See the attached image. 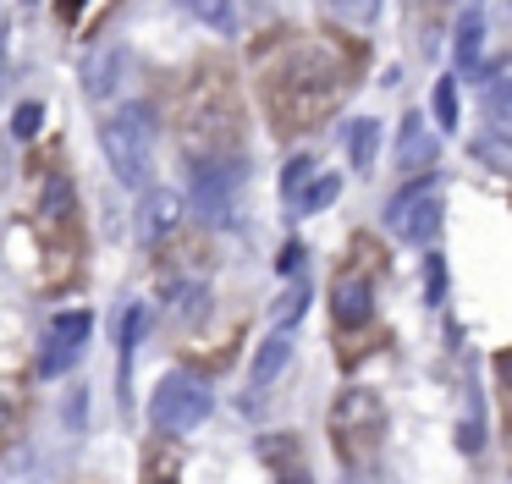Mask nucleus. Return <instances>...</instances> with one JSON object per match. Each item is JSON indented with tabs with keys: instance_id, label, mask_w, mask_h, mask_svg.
<instances>
[{
	"instance_id": "obj_1",
	"label": "nucleus",
	"mask_w": 512,
	"mask_h": 484,
	"mask_svg": "<svg viewBox=\"0 0 512 484\" xmlns=\"http://www.w3.org/2000/svg\"><path fill=\"white\" fill-rule=\"evenodd\" d=\"M105 160H111L116 182L144 193L149 176H155V110L149 105H122L111 121L100 127Z\"/></svg>"
},
{
	"instance_id": "obj_2",
	"label": "nucleus",
	"mask_w": 512,
	"mask_h": 484,
	"mask_svg": "<svg viewBox=\"0 0 512 484\" xmlns=\"http://www.w3.org/2000/svg\"><path fill=\"white\" fill-rule=\"evenodd\" d=\"M243 182H248L243 154H204V160L193 165V209H199V220H210V226H232L237 198H243Z\"/></svg>"
},
{
	"instance_id": "obj_3",
	"label": "nucleus",
	"mask_w": 512,
	"mask_h": 484,
	"mask_svg": "<svg viewBox=\"0 0 512 484\" xmlns=\"http://www.w3.org/2000/svg\"><path fill=\"white\" fill-rule=\"evenodd\" d=\"M215 396L210 385L199 380V374H166V380L155 385V402H149V424H155V435H188V429H199L204 418H210Z\"/></svg>"
},
{
	"instance_id": "obj_4",
	"label": "nucleus",
	"mask_w": 512,
	"mask_h": 484,
	"mask_svg": "<svg viewBox=\"0 0 512 484\" xmlns=\"http://www.w3.org/2000/svg\"><path fill=\"white\" fill-rule=\"evenodd\" d=\"M380 429H386V407H380V396L342 391L331 402V435H336V446H342L347 457H364V451L380 440Z\"/></svg>"
},
{
	"instance_id": "obj_5",
	"label": "nucleus",
	"mask_w": 512,
	"mask_h": 484,
	"mask_svg": "<svg viewBox=\"0 0 512 484\" xmlns=\"http://www.w3.org/2000/svg\"><path fill=\"white\" fill-rule=\"evenodd\" d=\"M386 226L397 231L402 242H430L435 231H441V198H435V182L424 176V182H408L397 198L386 204Z\"/></svg>"
},
{
	"instance_id": "obj_6",
	"label": "nucleus",
	"mask_w": 512,
	"mask_h": 484,
	"mask_svg": "<svg viewBox=\"0 0 512 484\" xmlns=\"http://www.w3.org/2000/svg\"><path fill=\"white\" fill-rule=\"evenodd\" d=\"M94 319L83 314V308H72V314H61L56 325L45 330V341H39V374H67L72 363L83 358V341H89Z\"/></svg>"
},
{
	"instance_id": "obj_7",
	"label": "nucleus",
	"mask_w": 512,
	"mask_h": 484,
	"mask_svg": "<svg viewBox=\"0 0 512 484\" xmlns=\"http://www.w3.org/2000/svg\"><path fill=\"white\" fill-rule=\"evenodd\" d=\"M292 352H298V347H292V330H276V336L259 341L254 363H248V396H243V413L259 402V391H265V385H276V380H281V369L292 363Z\"/></svg>"
},
{
	"instance_id": "obj_8",
	"label": "nucleus",
	"mask_w": 512,
	"mask_h": 484,
	"mask_svg": "<svg viewBox=\"0 0 512 484\" xmlns=\"http://www.w3.org/2000/svg\"><path fill=\"white\" fill-rule=\"evenodd\" d=\"M331 314L342 330L369 325V314H375V286H369L364 275H342V281L331 286Z\"/></svg>"
},
{
	"instance_id": "obj_9",
	"label": "nucleus",
	"mask_w": 512,
	"mask_h": 484,
	"mask_svg": "<svg viewBox=\"0 0 512 484\" xmlns=\"http://www.w3.org/2000/svg\"><path fill=\"white\" fill-rule=\"evenodd\" d=\"M182 226V198L171 187H144V209H138V231L144 242H166Z\"/></svg>"
},
{
	"instance_id": "obj_10",
	"label": "nucleus",
	"mask_w": 512,
	"mask_h": 484,
	"mask_svg": "<svg viewBox=\"0 0 512 484\" xmlns=\"http://www.w3.org/2000/svg\"><path fill=\"white\" fill-rule=\"evenodd\" d=\"M435 154H441V143H435V132L424 127V116L413 110V116L402 121V138H397V165L419 176V171H430V165H435Z\"/></svg>"
},
{
	"instance_id": "obj_11",
	"label": "nucleus",
	"mask_w": 512,
	"mask_h": 484,
	"mask_svg": "<svg viewBox=\"0 0 512 484\" xmlns=\"http://www.w3.org/2000/svg\"><path fill=\"white\" fill-rule=\"evenodd\" d=\"M122 72H127V50H122V44H100V50H94L89 61H83V88H89V99L116 94Z\"/></svg>"
},
{
	"instance_id": "obj_12",
	"label": "nucleus",
	"mask_w": 512,
	"mask_h": 484,
	"mask_svg": "<svg viewBox=\"0 0 512 484\" xmlns=\"http://www.w3.org/2000/svg\"><path fill=\"white\" fill-rule=\"evenodd\" d=\"M479 50H485V6H468L463 17H457V33H452V55L463 72H474L479 66Z\"/></svg>"
},
{
	"instance_id": "obj_13",
	"label": "nucleus",
	"mask_w": 512,
	"mask_h": 484,
	"mask_svg": "<svg viewBox=\"0 0 512 484\" xmlns=\"http://www.w3.org/2000/svg\"><path fill=\"white\" fill-rule=\"evenodd\" d=\"M485 116H490V138H507L512 127V105H507V61H496L485 72Z\"/></svg>"
},
{
	"instance_id": "obj_14",
	"label": "nucleus",
	"mask_w": 512,
	"mask_h": 484,
	"mask_svg": "<svg viewBox=\"0 0 512 484\" xmlns=\"http://www.w3.org/2000/svg\"><path fill=\"white\" fill-rule=\"evenodd\" d=\"M166 308H171V319L193 325V319L210 308V286H204V281H177V286H166Z\"/></svg>"
},
{
	"instance_id": "obj_15",
	"label": "nucleus",
	"mask_w": 512,
	"mask_h": 484,
	"mask_svg": "<svg viewBox=\"0 0 512 484\" xmlns=\"http://www.w3.org/2000/svg\"><path fill=\"white\" fill-rule=\"evenodd\" d=\"M39 220H45V231H61V226L72 220V182H67V176H50V182H45Z\"/></svg>"
},
{
	"instance_id": "obj_16",
	"label": "nucleus",
	"mask_w": 512,
	"mask_h": 484,
	"mask_svg": "<svg viewBox=\"0 0 512 484\" xmlns=\"http://www.w3.org/2000/svg\"><path fill=\"white\" fill-rule=\"evenodd\" d=\"M375 149H380V121H353V127H347V154H353L358 171L375 165Z\"/></svg>"
},
{
	"instance_id": "obj_17",
	"label": "nucleus",
	"mask_w": 512,
	"mask_h": 484,
	"mask_svg": "<svg viewBox=\"0 0 512 484\" xmlns=\"http://www.w3.org/2000/svg\"><path fill=\"white\" fill-rule=\"evenodd\" d=\"M336 193H342V176H336V171H331V176L314 171V176H309V187L298 193V204H292V209H298V215H314V209H325Z\"/></svg>"
},
{
	"instance_id": "obj_18",
	"label": "nucleus",
	"mask_w": 512,
	"mask_h": 484,
	"mask_svg": "<svg viewBox=\"0 0 512 484\" xmlns=\"http://www.w3.org/2000/svg\"><path fill=\"white\" fill-rule=\"evenodd\" d=\"M314 171H320V165H314V154H292L287 171H281V198H287V204H298V193L309 187Z\"/></svg>"
},
{
	"instance_id": "obj_19",
	"label": "nucleus",
	"mask_w": 512,
	"mask_h": 484,
	"mask_svg": "<svg viewBox=\"0 0 512 484\" xmlns=\"http://www.w3.org/2000/svg\"><path fill=\"white\" fill-rule=\"evenodd\" d=\"M193 17H204L215 33H232L237 28V6H232V0H193Z\"/></svg>"
},
{
	"instance_id": "obj_20",
	"label": "nucleus",
	"mask_w": 512,
	"mask_h": 484,
	"mask_svg": "<svg viewBox=\"0 0 512 484\" xmlns=\"http://www.w3.org/2000/svg\"><path fill=\"white\" fill-rule=\"evenodd\" d=\"M435 127L457 132V83H452V77H441V83H435Z\"/></svg>"
},
{
	"instance_id": "obj_21",
	"label": "nucleus",
	"mask_w": 512,
	"mask_h": 484,
	"mask_svg": "<svg viewBox=\"0 0 512 484\" xmlns=\"http://www.w3.org/2000/svg\"><path fill=\"white\" fill-rule=\"evenodd\" d=\"M331 11L342 22H353V28H369L380 17V0H331Z\"/></svg>"
},
{
	"instance_id": "obj_22",
	"label": "nucleus",
	"mask_w": 512,
	"mask_h": 484,
	"mask_svg": "<svg viewBox=\"0 0 512 484\" xmlns=\"http://www.w3.org/2000/svg\"><path fill=\"white\" fill-rule=\"evenodd\" d=\"M39 121H45V105H39V99H28V105H17L12 132H17V138H34V132H39Z\"/></svg>"
},
{
	"instance_id": "obj_23",
	"label": "nucleus",
	"mask_w": 512,
	"mask_h": 484,
	"mask_svg": "<svg viewBox=\"0 0 512 484\" xmlns=\"http://www.w3.org/2000/svg\"><path fill=\"white\" fill-rule=\"evenodd\" d=\"M303 303H309V286L292 281V292L281 297V319H298V314H303Z\"/></svg>"
},
{
	"instance_id": "obj_24",
	"label": "nucleus",
	"mask_w": 512,
	"mask_h": 484,
	"mask_svg": "<svg viewBox=\"0 0 512 484\" xmlns=\"http://www.w3.org/2000/svg\"><path fill=\"white\" fill-rule=\"evenodd\" d=\"M298 264H303V248H298V242H287V248H281V264H276V270H281V275H292Z\"/></svg>"
},
{
	"instance_id": "obj_25",
	"label": "nucleus",
	"mask_w": 512,
	"mask_h": 484,
	"mask_svg": "<svg viewBox=\"0 0 512 484\" xmlns=\"http://www.w3.org/2000/svg\"><path fill=\"white\" fill-rule=\"evenodd\" d=\"M6 83H12V66H6V22H0V94H6Z\"/></svg>"
},
{
	"instance_id": "obj_26",
	"label": "nucleus",
	"mask_w": 512,
	"mask_h": 484,
	"mask_svg": "<svg viewBox=\"0 0 512 484\" xmlns=\"http://www.w3.org/2000/svg\"><path fill=\"white\" fill-rule=\"evenodd\" d=\"M441 281H446V275H441V259H430V297H441Z\"/></svg>"
},
{
	"instance_id": "obj_27",
	"label": "nucleus",
	"mask_w": 512,
	"mask_h": 484,
	"mask_svg": "<svg viewBox=\"0 0 512 484\" xmlns=\"http://www.w3.org/2000/svg\"><path fill=\"white\" fill-rule=\"evenodd\" d=\"M149 484H177V473H171V468H149Z\"/></svg>"
},
{
	"instance_id": "obj_28",
	"label": "nucleus",
	"mask_w": 512,
	"mask_h": 484,
	"mask_svg": "<svg viewBox=\"0 0 512 484\" xmlns=\"http://www.w3.org/2000/svg\"><path fill=\"white\" fill-rule=\"evenodd\" d=\"M6 429H12V402L0 396V435H6Z\"/></svg>"
},
{
	"instance_id": "obj_29",
	"label": "nucleus",
	"mask_w": 512,
	"mask_h": 484,
	"mask_svg": "<svg viewBox=\"0 0 512 484\" xmlns=\"http://www.w3.org/2000/svg\"><path fill=\"white\" fill-rule=\"evenodd\" d=\"M61 11H67V17H78V11H83V0H61Z\"/></svg>"
}]
</instances>
